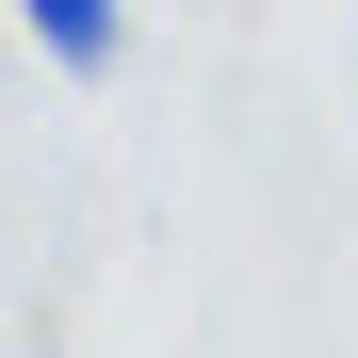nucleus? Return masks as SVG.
<instances>
[{
  "label": "nucleus",
  "instance_id": "obj_1",
  "mask_svg": "<svg viewBox=\"0 0 358 358\" xmlns=\"http://www.w3.org/2000/svg\"><path fill=\"white\" fill-rule=\"evenodd\" d=\"M17 17H33V49H49L66 82H114V49H131V17H114V0H17Z\"/></svg>",
  "mask_w": 358,
  "mask_h": 358
}]
</instances>
